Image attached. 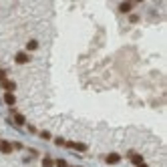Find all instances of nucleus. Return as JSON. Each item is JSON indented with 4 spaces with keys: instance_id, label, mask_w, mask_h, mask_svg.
Listing matches in <instances>:
<instances>
[{
    "instance_id": "0eeeda50",
    "label": "nucleus",
    "mask_w": 167,
    "mask_h": 167,
    "mask_svg": "<svg viewBox=\"0 0 167 167\" xmlns=\"http://www.w3.org/2000/svg\"><path fill=\"white\" fill-rule=\"evenodd\" d=\"M4 103H6V105H10V107L14 105V103H16L14 93H4Z\"/></svg>"
},
{
    "instance_id": "39448f33",
    "label": "nucleus",
    "mask_w": 167,
    "mask_h": 167,
    "mask_svg": "<svg viewBox=\"0 0 167 167\" xmlns=\"http://www.w3.org/2000/svg\"><path fill=\"white\" fill-rule=\"evenodd\" d=\"M0 153H4V155L12 153V143H8V141H0Z\"/></svg>"
},
{
    "instance_id": "9d476101",
    "label": "nucleus",
    "mask_w": 167,
    "mask_h": 167,
    "mask_svg": "<svg viewBox=\"0 0 167 167\" xmlns=\"http://www.w3.org/2000/svg\"><path fill=\"white\" fill-rule=\"evenodd\" d=\"M14 121H16L18 125H24V123H26V119H24V117H22L20 113H14Z\"/></svg>"
},
{
    "instance_id": "ddd939ff",
    "label": "nucleus",
    "mask_w": 167,
    "mask_h": 167,
    "mask_svg": "<svg viewBox=\"0 0 167 167\" xmlns=\"http://www.w3.org/2000/svg\"><path fill=\"white\" fill-rule=\"evenodd\" d=\"M2 81H6V71H4V69H0V83H2Z\"/></svg>"
},
{
    "instance_id": "f8f14e48",
    "label": "nucleus",
    "mask_w": 167,
    "mask_h": 167,
    "mask_svg": "<svg viewBox=\"0 0 167 167\" xmlns=\"http://www.w3.org/2000/svg\"><path fill=\"white\" fill-rule=\"evenodd\" d=\"M54 165L57 167H69V163L65 161V159H54Z\"/></svg>"
},
{
    "instance_id": "f257e3e1",
    "label": "nucleus",
    "mask_w": 167,
    "mask_h": 167,
    "mask_svg": "<svg viewBox=\"0 0 167 167\" xmlns=\"http://www.w3.org/2000/svg\"><path fill=\"white\" fill-rule=\"evenodd\" d=\"M0 85H2V89H4L6 93H14V89H16V83L14 81H8V79H6V81H2Z\"/></svg>"
},
{
    "instance_id": "1a4fd4ad",
    "label": "nucleus",
    "mask_w": 167,
    "mask_h": 167,
    "mask_svg": "<svg viewBox=\"0 0 167 167\" xmlns=\"http://www.w3.org/2000/svg\"><path fill=\"white\" fill-rule=\"evenodd\" d=\"M129 157H131V161H133L135 165H139V163L143 161V157H141V155H135V153H129Z\"/></svg>"
},
{
    "instance_id": "20e7f679",
    "label": "nucleus",
    "mask_w": 167,
    "mask_h": 167,
    "mask_svg": "<svg viewBox=\"0 0 167 167\" xmlns=\"http://www.w3.org/2000/svg\"><path fill=\"white\" fill-rule=\"evenodd\" d=\"M65 147L76 149V151H87V145H85V143H75V141H69V143H65Z\"/></svg>"
},
{
    "instance_id": "2eb2a0df",
    "label": "nucleus",
    "mask_w": 167,
    "mask_h": 167,
    "mask_svg": "<svg viewBox=\"0 0 167 167\" xmlns=\"http://www.w3.org/2000/svg\"><path fill=\"white\" fill-rule=\"evenodd\" d=\"M40 137H43V139H50V133H48V131H43V133H40Z\"/></svg>"
},
{
    "instance_id": "9b49d317",
    "label": "nucleus",
    "mask_w": 167,
    "mask_h": 167,
    "mask_svg": "<svg viewBox=\"0 0 167 167\" xmlns=\"http://www.w3.org/2000/svg\"><path fill=\"white\" fill-rule=\"evenodd\" d=\"M43 167H54V161L50 157H44L43 159Z\"/></svg>"
},
{
    "instance_id": "423d86ee",
    "label": "nucleus",
    "mask_w": 167,
    "mask_h": 167,
    "mask_svg": "<svg viewBox=\"0 0 167 167\" xmlns=\"http://www.w3.org/2000/svg\"><path fill=\"white\" fill-rule=\"evenodd\" d=\"M133 2H121L119 4V12H131V10H133Z\"/></svg>"
},
{
    "instance_id": "7ed1b4c3",
    "label": "nucleus",
    "mask_w": 167,
    "mask_h": 167,
    "mask_svg": "<svg viewBox=\"0 0 167 167\" xmlns=\"http://www.w3.org/2000/svg\"><path fill=\"white\" fill-rule=\"evenodd\" d=\"M14 61H16V65H26V62L30 61V57H28L26 53H16Z\"/></svg>"
},
{
    "instance_id": "6e6552de",
    "label": "nucleus",
    "mask_w": 167,
    "mask_h": 167,
    "mask_svg": "<svg viewBox=\"0 0 167 167\" xmlns=\"http://www.w3.org/2000/svg\"><path fill=\"white\" fill-rule=\"evenodd\" d=\"M36 48H38V40H28V43H26V50L32 53V50H36Z\"/></svg>"
},
{
    "instance_id": "dca6fc26",
    "label": "nucleus",
    "mask_w": 167,
    "mask_h": 167,
    "mask_svg": "<svg viewBox=\"0 0 167 167\" xmlns=\"http://www.w3.org/2000/svg\"><path fill=\"white\" fill-rule=\"evenodd\" d=\"M129 20H131V22H137L139 16H137V14H131V16H129Z\"/></svg>"
},
{
    "instance_id": "f03ea898",
    "label": "nucleus",
    "mask_w": 167,
    "mask_h": 167,
    "mask_svg": "<svg viewBox=\"0 0 167 167\" xmlns=\"http://www.w3.org/2000/svg\"><path fill=\"white\" fill-rule=\"evenodd\" d=\"M105 161L109 163V165H117V163L121 161V155L119 153H109V155L105 157Z\"/></svg>"
},
{
    "instance_id": "4468645a",
    "label": "nucleus",
    "mask_w": 167,
    "mask_h": 167,
    "mask_svg": "<svg viewBox=\"0 0 167 167\" xmlns=\"http://www.w3.org/2000/svg\"><path fill=\"white\" fill-rule=\"evenodd\" d=\"M54 143H57V145H61V147H65V139H61V137H58V139H54Z\"/></svg>"
},
{
    "instance_id": "f3484780",
    "label": "nucleus",
    "mask_w": 167,
    "mask_h": 167,
    "mask_svg": "<svg viewBox=\"0 0 167 167\" xmlns=\"http://www.w3.org/2000/svg\"><path fill=\"white\" fill-rule=\"evenodd\" d=\"M137 167H149V165H147V163H143V161H141V163H139Z\"/></svg>"
}]
</instances>
